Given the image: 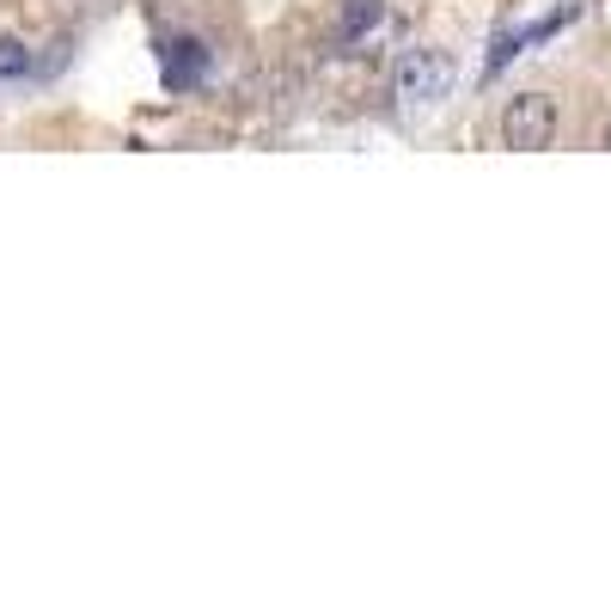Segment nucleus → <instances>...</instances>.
<instances>
[{
    "mask_svg": "<svg viewBox=\"0 0 611 611\" xmlns=\"http://www.w3.org/2000/svg\"><path fill=\"white\" fill-rule=\"evenodd\" d=\"M502 141L514 147V153H545V147L557 141V98H545V93L507 98V110H502Z\"/></svg>",
    "mask_w": 611,
    "mask_h": 611,
    "instance_id": "1",
    "label": "nucleus"
},
{
    "mask_svg": "<svg viewBox=\"0 0 611 611\" xmlns=\"http://www.w3.org/2000/svg\"><path fill=\"white\" fill-rule=\"evenodd\" d=\"M452 86V67L440 50H410L398 62V98L404 105H428V98H440Z\"/></svg>",
    "mask_w": 611,
    "mask_h": 611,
    "instance_id": "2",
    "label": "nucleus"
},
{
    "mask_svg": "<svg viewBox=\"0 0 611 611\" xmlns=\"http://www.w3.org/2000/svg\"><path fill=\"white\" fill-rule=\"evenodd\" d=\"M19 74H31V50L13 37H0V81H19Z\"/></svg>",
    "mask_w": 611,
    "mask_h": 611,
    "instance_id": "5",
    "label": "nucleus"
},
{
    "mask_svg": "<svg viewBox=\"0 0 611 611\" xmlns=\"http://www.w3.org/2000/svg\"><path fill=\"white\" fill-rule=\"evenodd\" d=\"M379 25V0H349L343 7V37H367Z\"/></svg>",
    "mask_w": 611,
    "mask_h": 611,
    "instance_id": "4",
    "label": "nucleus"
},
{
    "mask_svg": "<svg viewBox=\"0 0 611 611\" xmlns=\"http://www.w3.org/2000/svg\"><path fill=\"white\" fill-rule=\"evenodd\" d=\"M202 67H208L202 43H190V37L165 43V81H172V86H196V81H202Z\"/></svg>",
    "mask_w": 611,
    "mask_h": 611,
    "instance_id": "3",
    "label": "nucleus"
}]
</instances>
